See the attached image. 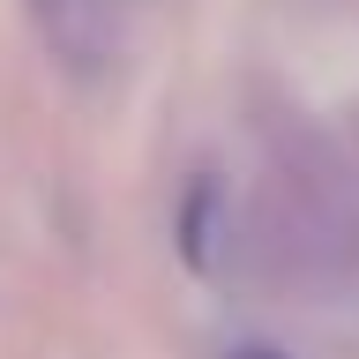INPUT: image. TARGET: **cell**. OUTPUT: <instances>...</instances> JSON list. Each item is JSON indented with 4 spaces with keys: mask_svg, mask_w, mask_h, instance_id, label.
Instances as JSON below:
<instances>
[{
    "mask_svg": "<svg viewBox=\"0 0 359 359\" xmlns=\"http://www.w3.org/2000/svg\"><path fill=\"white\" fill-rule=\"evenodd\" d=\"M232 359H277V352H262V344H247V352H232Z\"/></svg>",
    "mask_w": 359,
    "mask_h": 359,
    "instance_id": "obj_2",
    "label": "cell"
},
{
    "mask_svg": "<svg viewBox=\"0 0 359 359\" xmlns=\"http://www.w3.org/2000/svg\"><path fill=\"white\" fill-rule=\"evenodd\" d=\"M38 8V30L45 45L60 53L67 67H105L120 53V0H30Z\"/></svg>",
    "mask_w": 359,
    "mask_h": 359,
    "instance_id": "obj_1",
    "label": "cell"
}]
</instances>
